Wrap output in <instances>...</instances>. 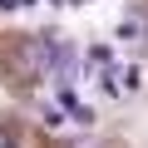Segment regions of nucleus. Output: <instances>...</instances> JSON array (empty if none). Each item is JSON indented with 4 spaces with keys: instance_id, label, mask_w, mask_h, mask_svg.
<instances>
[{
    "instance_id": "1",
    "label": "nucleus",
    "mask_w": 148,
    "mask_h": 148,
    "mask_svg": "<svg viewBox=\"0 0 148 148\" xmlns=\"http://www.w3.org/2000/svg\"><path fill=\"white\" fill-rule=\"evenodd\" d=\"M54 99H59V109H64V114H74L79 123H94V109H89V104H79V94H74L69 84H64V89H59Z\"/></svg>"
},
{
    "instance_id": "2",
    "label": "nucleus",
    "mask_w": 148,
    "mask_h": 148,
    "mask_svg": "<svg viewBox=\"0 0 148 148\" xmlns=\"http://www.w3.org/2000/svg\"><path fill=\"white\" fill-rule=\"evenodd\" d=\"M114 84H119V94H138L143 69H138V64H114Z\"/></svg>"
},
{
    "instance_id": "3",
    "label": "nucleus",
    "mask_w": 148,
    "mask_h": 148,
    "mask_svg": "<svg viewBox=\"0 0 148 148\" xmlns=\"http://www.w3.org/2000/svg\"><path fill=\"white\" fill-rule=\"evenodd\" d=\"M114 35H119V40H128V45H138V40H143V35H148V25H143V15H123V20H119V30H114Z\"/></svg>"
},
{
    "instance_id": "4",
    "label": "nucleus",
    "mask_w": 148,
    "mask_h": 148,
    "mask_svg": "<svg viewBox=\"0 0 148 148\" xmlns=\"http://www.w3.org/2000/svg\"><path fill=\"white\" fill-rule=\"evenodd\" d=\"M0 148H10V138H5V133H0Z\"/></svg>"
}]
</instances>
